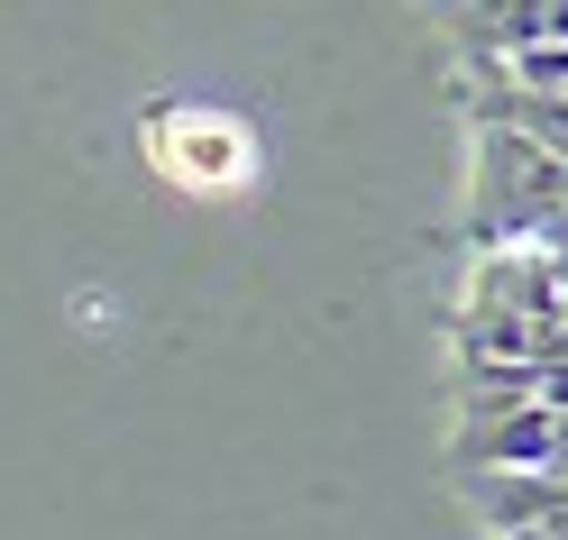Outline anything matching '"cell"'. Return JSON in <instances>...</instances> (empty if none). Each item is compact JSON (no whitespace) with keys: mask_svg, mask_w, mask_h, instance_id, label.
Segmentation results:
<instances>
[{"mask_svg":"<svg viewBox=\"0 0 568 540\" xmlns=\"http://www.w3.org/2000/svg\"><path fill=\"white\" fill-rule=\"evenodd\" d=\"M505 540H568V513H550V522H523V531H505Z\"/></svg>","mask_w":568,"mask_h":540,"instance_id":"cell-2","label":"cell"},{"mask_svg":"<svg viewBox=\"0 0 568 540\" xmlns=\"http://www.w3.org/2000/svg\"><path fill=\"white\" fill-rule=\"evenodd\" d=\"M156 165L174 174V184H239L247 174V129L239 120H211V111H165L148 129Z\"/></svg>","mask_w":568,"mask_h":540,"instance_id":"cell-1","label":"cell"}]
</instances>
